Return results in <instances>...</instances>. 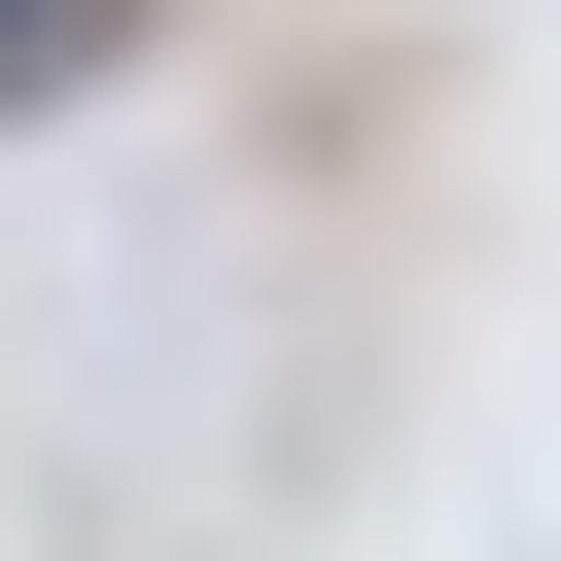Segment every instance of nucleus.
I'll use <instances>...</instances> for the list:
<instances>
[{
	"label": "nucleus",
	"mask_w": 561,
	"mask_h": 561,
	"mask_svg": "<svg viewBox=\"0 0 561 561\" xmlns=\"http://www.w3.org/2000/svg\"><path fill=\"white\" fill-rule=\"evenodd\" d=\"M105 35H140V0H0V105H70V70H105Z\"/></svg>",
	"instance_id": "f257e3e1"
}]
</instances>
